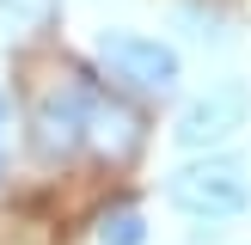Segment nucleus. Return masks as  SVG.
Returning <instances> with one entry per match:
<instances>
[{"label":"nucleus","mask_w":251,"mask_h":245,"mask_svg":"<svg viewBox=\"0 0 251 245\" xmlns=\"http://www.w3.org/2000/svg\"><path fill=\"white\" fill-rule=\"evenodd\" d=\"M141 141V110L123 104L86 68H68V80H49L31 104V153L43 166H74L80 153H98L104 166H129Z\"/></svg>","instance_id":"nucleus-1"},{"label":"nucleus","mask_w":251,"mask_h":245,"mask_svg":"<svg viewBox=\"0 0 251 245\" xmlns=\"http://www.w3.org/2000/svg\"><path fill=\"white\" fill-rule=\"evenodd\" d=\"M245 122H251V86H245V80H215L202 98H190V104H184L172 141H178L184 153H208V147L233 141Z\"/></svg>","instance_id":"nucleus-4"},{"label":"nucleus","mask_w":251,"mask_h":245,"mask_svg":"<svg viewBox=\"0 0 251 245\" xmlns=\"http://www.w3.org/2000/svg\"><path fill=\"white\" fill-rule=\"evenodd\" d=\"M166 202L190 220H233V215L251 208V166L239 153H221V147L190 153L184 166H172Z\"/></svg>","instance_id":"nucleus-2"},{"label":"nucleus","mask_w":251,"mask_h":245,"mask_svg":"<svg viewBox=\"0 0 251 245\" xmlns=\"http://www.w3.org/2000/svg\"><path fill=\"white\" fill-rule=\"evenodd\" d=\"M98 68L110 74V86H123L135 98H172L184 80L178 49L147 31H98Z\"/></svg>","instance_id":"nucleus-3"},{"label":"nucleus","mask_w":251,"mask_h":245,"mask_svg":"<svg viewBox=\"0 0 251 245\" xmlns=\"http://www.w3.org/2000/svg\"><path fill=\"white\" fill-rule=\"evenodd\" d=\"M6 129H12V98L0 92V184H6Z\"/></svg>","instance_id":"nucleus-6"},{"label":"nucleus","mask_w":251,"mask_h":245,"mask_svg":"<svg viewBox=\"0 0 251 245\" xmlns=\"http://www.w3.org/2000/svg\"><path fill=\"white\" fill-rule=\"evenodd\" d=\"M92 239L98 245H147V215L135 196H110L92 215Z\"/></svg>","instance_id":"nucleus-5"}]
</instances>
